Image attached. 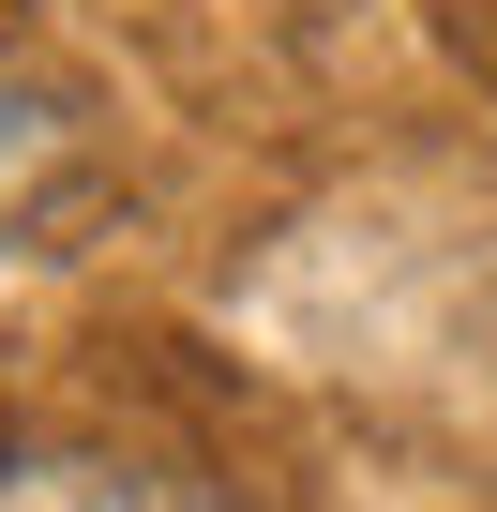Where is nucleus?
Wrapping results in <instances>:
<instances>
[{"mask_svg":"<svg viewBox=\"0 0 497 512\" xmlns=\"http://www.w3.org/2000/svg\"><path fill=\"white\" fill-rule=\"evenodd\" d=\"M61 181H76V106L31 91V76H0V226H31Z\"/></svg>","mask_w":497,"mask_h":512,"instance_id":"f03ea898","label":"nucleus"},{"mask_svg":"<svg viewBox=\"0 0 497 512\" xmlns=\"http://www.w3.org/2000/svg\"><path fill=\"white\" fill-rule=\"evenodd\" d=\"M0 512H226V497L136 452H31V467H0Z\"/></svg>","mask_w":497,"mask_h":512,"instance_id":"f257e3e1","label":"nucleus"}]
</instances>
